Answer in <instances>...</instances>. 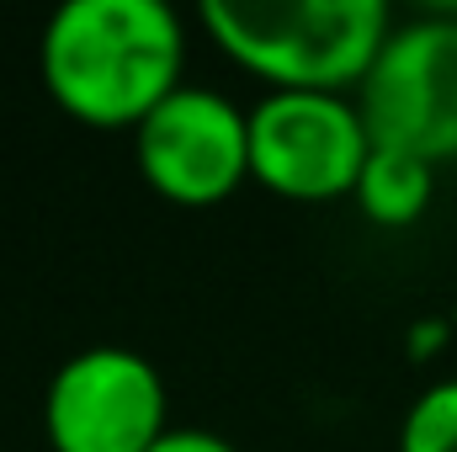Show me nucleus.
Segmentation results:
<instances>
[{
	"label": "nucleus",
	"instance_id": "f257e3e1",
	"mask_svg": "<svg viewBox=\"0 0 457 452\" xmlns=\"http://www.w3.org/2000/svg\"><path fill=\"white\" fill-rule=\"evenodd\" d=\"M43 91L91 128H138L187 86V27L165 0H64L37 43Z\"/></svg>",
	"mask_w": 457,
	"mask_h": 452
},
{
	"label": "nucleus",
	"instance_id": "f03ea898",
	"mask_svg": "<svg viewBox=\"0 0 457 452\" xmlns=\"http://www.w3.org/2000/svg\"><path fill=\"white\" fill-rule=\"evenodd\" d=\"M203 32L271 91L351 96L394 32L383 0H208Z\"/></svg>",
	"mask_w": 457,
	"mask_h": 452
},
{
	"label": "nucleus",
	"instance_id": "7ed1b4c3",
	"mask_svg": "<svg viewBox=\"0 0 457 452\" xmlns=\"http://www.w3.org/2000/svg\"><path fill=\"white\" fill-rule=\"evenodd\" d=\"M356 107L378 149H404L431 165L457 160V16L394 21L356 86Z\"/></svg>",
	"mask_w": 457,
	"mask_h": 452
},
{
	"label": "nucleus",
	"instance_id": "20e7f679",
	"mask_svg": "<svg viewBox=\"0 0 457 452\" xmlns=\"http://www.w3.org/2000/svg\"><path fill=\"white\" fill-rule=\"evenodd\" d=\"M372 160V133L356 96L266 91L250 107V181L293 203L351 197Z\"/></svg>",
	"mask_w": 457,
	"mask_h": 452
},
{
	"label": "nucleus",
	"instance_id": "39448f33",
	"mask_svg": "<svg viewBox=\"0 0 457 452\" xmlns=\"http://www.w3.org/2000/svg\"><path fill=\"white\" fill-rule=\"evenodd\" d=\"M43 437L54 452H154L170 437L160 367L133 346H86L48 378Z\"/></svg>",
	"mask_w": 457,
	"mask_h": 452
},
{
	"label": "nucleus",
	"instance_id": "423d86ee",
	"mask_svg": "<svg viewBox=\"0 0 457 452\" xmlns=\"http://www.w3.org/2000/svg\"><path fill=\"white\" fill-rule=\"evenodd\" d=\"M133 160L165 203L213 208L250 181V113L187 80L133 128Z\"/></svg>",
	"mask_w": 457,
	"mask_h": 452
},
{
	"label": "nucleus",
	"instance_id": "0eeeda50",
	"mask_svg": "<svg viewBox=\"0 0 457 452\" xmlns=\"http://www.w3.org/2000/svg\"><path fill=\"white\" fill-rule=\"evenodd\" d=\"M356 208L361 219L378 229H410L426 219L431 197H436V165L420 160V155H404V149H378L372 144V160L356 181Z\"/></svg>",
	"mask_w": 457,
	"mask_h": 452
},
{
	"label": "nucleus",
	"instance_id": "6e6552de",
	"mask_svg": "<svg viewBox=\"0 0 457 452\" xmlns=\"http://www.w3.org/2000/svg\"><path fill=\"white\" fill-rule=\"evenodd\" d=\"M399 452H457V378L415 394L399 426Z\"/></svg>",
	"mask_w": 457,
	"mask_h": 452
},
{
	"label": "nucleus",
	"instance_id": "1a4fd4ad",
	"mask_svg": "<svg viewBox=\"0 0 457 452\" xmlns=\"http://www.w3.org/2000/svg\"><path fill=\"white\" fill-rule=\"evenodd\" d=\"M154 452H239V448L224 442L219 431H208V426H170V437Z\"/></svg>",
	"mask_w": 457,
	"mask_h": 452
}]
</instances>
